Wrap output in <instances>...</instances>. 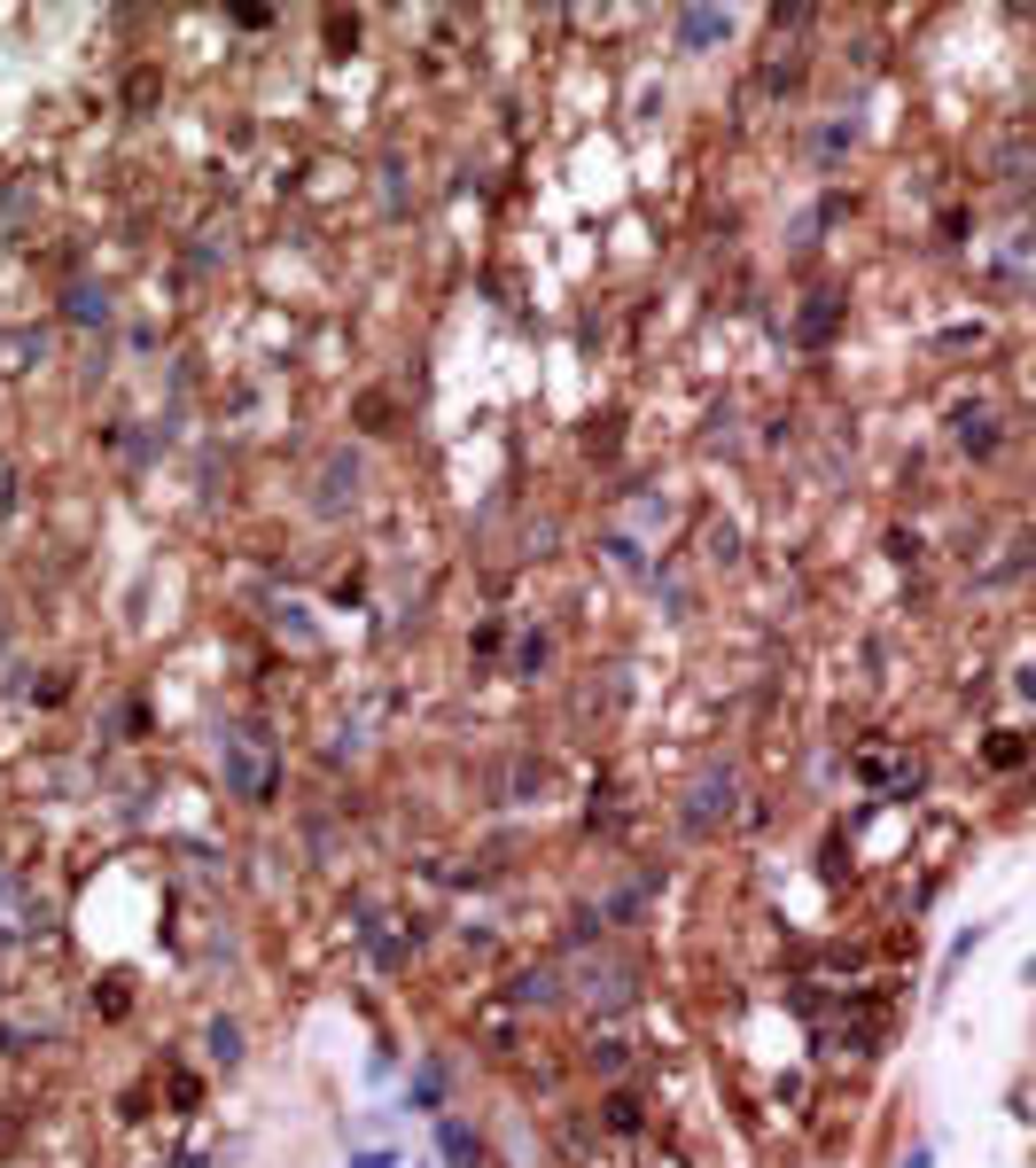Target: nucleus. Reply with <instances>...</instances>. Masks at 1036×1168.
I'll list each match as a JSON object with an SVG mask.
<instances>
[{"instance_id": "f03ea898", "label": "nucleus", "mask_w": 1036, "mask_h": 1168, "mask_svg": "<svg viewBox=\"0 0 1036 1168\" xmlns=\"http://www.w3.org/2000/svg\"><path fill=\"white\" fill-rule=\"evenodd\" d=\"M405 1106H413V1114H437V1106H445V1059H421V1067H413Z\"/></svg>"}, {"instance_id": "7ed1b4c3", "label": "nucleus", "mask_w": 1036, "mask_h": 1168, "mask_svg": "<svg viewBox=\"0 0 1036 1168\" xmlns=\"http://www.w3.org/2000/svg\"><path fill=\"white\" fill-rule=\"evenodd\" d=\"M437 1153H445L452 1168H476L484 1145H476V1130H467V1122H445V1130H437Z\"/></svg>"}, {"instance_id": "39448f33", "label": "nucleus", "mask_w": 1036, "mask_h": 1168, "mask_svg": "<svg viewBox=\"0 0 1036 1168\" xmlns=\"http://www.w3.org/2000/svg\"><path fill=\"white\" fill-rule=\"evenodd\" d=\"M678 32H686V47H710V39H725V16H710V9H686V16H678Z\"/></svg>"}, {"instance_id": "6e6552de", "label": "nucleus", "mask_w": 1036, "mask_h": 1168, "mask_svg": "<svg viewBox=\"0 0 1036 1168\" xmlns=\"http://www.w3.org/2000/svg\"><path fill=\"white\" fill-rule=\"evenodd\" d=\"M351 1168H398V1153H359Z\"/></svg>"}, {"instance_id": "1a4fd4ad", "label": "nucleus", "mask_w": 1036, "mask_h": 1168, "mask_svg": "<svg viewBox=\"0 0 1036 1168\" xmlns=\"http://www.w3.org/2000/svg\"><path fill=\"white\" fill-rule=\"evenodd\" d=\"M904 1168H935V1153H927V1145H912V1160H904Z\"/></svg>"}, {"instance_id": "423d86ee", "label": "nucleus", "mask_w": 1036, "mask_h": 1168, "mask_svg": "<svg viewBox=\"0 0 1036 1168\" xmlns=\"http://www.w3.org/2000/svg\"><path fill=\"white\" fill-rule=\"evenodd\" d=\"M211 1059H242V1029H234V1020H211Z\"/></svg>"}, {"instance_id": "20e7f679", "label": "nucleus", "mask_w": 1036, "mask_h": 1168, "mask_svg": "<svg viewBox=\"0 0 1036 1168\" xmlns=\"http://www.w3.org/2000/svg\"><path fill=\"white\" fill-rule=\"evenodd\" d=\"M982 943H990V928H966V935H951V950H944V982H935V997L951 990V973H959V966H966V958H974Z\"/></svg>"}, {"instance_id": "0eeeda50", "label": "nucleus", "mask_w": 1036, "mask_h": 1168, "mask_svg": "<svg viewBox=\"0 0 1036 1168\" xmlns=\"http://www.w3.org/2000/svg\"><path fill=\"white\" fill-rule=\"evenodd\" d=\"M71 320H110V297L102 288H71Z\"/></svg>"}, {"instance_id": "f257e3e1", "label": "nucleus", "mask_w": 1036, "mask_h": 1168, "mask_svg": "<svg viewBox=\"0 0 1036 1168\" xmlns=\"http://www.w3.org/2000/svg\"><path fill=\"white\" fill-rule=\"evenodd\" d=\"M226 779L242 787L250 803H265V787H273V771H265V756H250L242 741H226Z\"/></svg>"}]
</instances>
